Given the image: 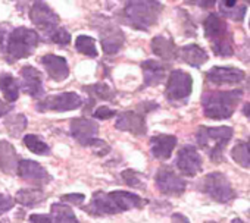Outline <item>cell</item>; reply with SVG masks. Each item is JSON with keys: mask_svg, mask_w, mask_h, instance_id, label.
<instances>
[{"mask_svg": "<svg viewBox=\"0 0 250 223\" xmlns=\"http://www.w3.org/2000/svg\"><path fill=\"white\" fill-rule=\"evenodd\" d=\"M147 204L145 198L137 194H131L128 191H112L103 192L96 191L91 197L88 205L83 207L91 216H107V214H118L131 208H142Z\"/></svg>", "mask_w": 250, "mask_h": 223, "instance_id": "cell-1", "label": "cell"}, {"mask_svg": "<svg viewBox=\"0 0 250 223\" xmlns=\"http://www.w3.org/2000/svg\"><path fill=\"white\" fill-rule=\"evenodd\" d=\"M243 97V90H228V91H206L202 95L203 115L213 121H224L232 116L240 100Z\"/></svg>", "mask_w": 250, "mask_h": 223, "instance_id": "cell-2", "label": "cell"}, {"mask_svg": "<svg viewBox=\"0 0 250 223\" xmlns=\"http://www.w3.org/2000/svg\"><path fill=\"white\" fill-rule=\"evenodd\" d=\"M39 43L40 36L37 34V31L25 27H18L9 33L5 46L2 47V53L9 63H14L31 56Z\"/></svg>", "mask_w": 250, "mask_h": 223, "instance_id": "cell-3", "label": "cell"}, {"mask_svg": "<svg viewBox=\"0 0 250 223\" xmlns=\"http://www.w3.org/2000/svg\"><path fill=\"white\" fill-rule=\"evenodd\" d=\"M232 134L234 130L231 127H199L196 141L199 147L208 153L213 163H221L224 162V151L232 138Z\"/></svg>", "mask_w": 250, "mask_h": 223, "instance_id": "cell-4", "label": "cell"}, {"mask_svg": "<svg viewBox=\"0 0 250 223\" xmlns=\"http://www.w3.org/2000/svg\"><path fill=\"white\" fill-rule=\"evenodd\" d=\"M162 11H164V5L159 2H150V0H145V2H128L122 11V18L125 24L133 27L134 30L149 31V28L158 22Z\"/></svg>", "mask_w": 250, "mask_h": 223, "instance_id": "cell-5", "label": "cell"}, {"mask_svg": "<svg viewBox=\"0 0 250 223\" xmlns=\"http://www.w3.org/2000/svg\"><path fill=\"white\" fill-rule=\"evenodd\" d=\"M203 27H205V37L210 41V49L216 56L229 57L234 55L232 33L229 31L222 17L216 14L208 15L203 22Z\"/></svg>", "mask_w": 250, "mask_h": 223, "instance_id": "cell-6", "label": "cell"}, {"mask_svg": "<svg viewBox=\"0 0 250 223\" xmlns=\"http://www.w3.org/2000/svg\"><path fill=\"white\" fill-rule=\"evenodd\" d=\"M200 191L209 195L212 200L216 203H229L231 200L235 198V191L232 189L229 181L225 178L224 173L221 172H212L208 173L202 181H200Z\"/></svg>", "mask_w": 250, "mask_h": 223, "instance_id": "cell-7", "label": "cell"}, {"mask_svg": "<svg viewBox=\"0 0 250 223\" xmlns=\"http://www.w3.org/2000/svg\"><path fill=\"white\" fill-rule=\"evenodd\" d=\"M191 90H193L191 75L181 69H175L169 74L167 90H165V97L172 104L186 103L191 94Z\"/></svg>", "mask_w": 250, "mask_h": 223, "instance_id": "cell-8", "label": "cell"}, {"mask_svg": "<svg viewBox=\"0 0 250 223\" xmlns=\"http://www.w3.org/2000/svg\"><path fill=\"white\" fill-rule=\"evenodd\" d=\"M80 106H83V98L77 93H61L46 97L44 100H40L36 107L39 112H66V110H75Z\"/></svg>", "mask_w": 250, "mask_h": 223, "instance_id": "cell-9", "label": "cell"}, {"mask_svg": "<svg viewBox=\"0 0 250 223\" xmlns=\"http://www.w3.org/2000/svg\"><path fill=\"white\" fill-rule=\"evenodd\" d=\"M30 19L34 24V27H37L40 31H43L49 37H50V34L53 31H56L59 28V17H58V14L44 2H36L31 6Z\"/></svg>", "mask_w": 250, "mask_h": 223, "instance_id": "cell-10", "label": "cell"}, {"mask_svg": "<svg viewBox=\"0 0 250 223\" xmlns=\"http://www.w3.org/2000/svg\"><path fill=\"white\" fill-rule=\"evenodd\" d=\"M155 182H156L158 189L162 194L174 195V197H180L186 191V186H187L186 181L168 166L159 167V170L155 176Z\"/></svg>", "mask_w": 250, "mask_h": 223, "instance_id": "cell-11", "label": "cell"}, {"mask_svg": "<svg viewBox=\"0 0 250 223\" xmlns=\"http://www.w3.org/2000/svg\"><path fill=\"white\" fill-rule=\"evenodd\" d=\"M17 173L20 175L21 179L28 181L30 184H33L39 188L43 185H47L52 181V176L49 175V172L40 163H37L34 160H27V159L20 160Z\"/></svg>", "mask_w": 250, "mask_h": 223, "instance_id": "cell-12", "label": "cell"}, {"mask_svg": "<svg viewBox=\"0 0 250 223\" xmlns=\"http://www.w3.org/2000/svg\"><path fill=\"white\" fill-rule=\"evenodd\" d=\"M99 36L100 43L103 47V52L106 55H115L125 43V36L122 30H119L116 25H113L109 21H103L102 25H99Z\"/></svg>", "mask_w": 250, "mask_h": 223, "instance_id": "cell-13", "label": "cell"}, {"mask_svg": "<svg viewBox=\"0 0 250 223\" xmlns=\"http://www.w3.org/2000/svg\"><path fill=\"white\" fill-rule=\"evenodd\" d=\"M246 78V74L238 68L213 66L206 72V79L215 85H237Z\"/></svg>", "mask_w": 250, "mask_h": 223, "instance_id": "cell-14", "label": "cell"}, {"mask_svg": "<svg viewBox=\"0 0 250 223\" xmlns=\"http://www.w3.org/2000/svg\"><path fill=\"white\" fill-rule=\"evenodd\" d=\"M177 167L186 176H196L202 170V157L196 147L186 146L177 154Z\"/></svg>", "mask_w": 250, "mask_h": 223, "instance_id": "cell-15", "label": "cell"}, {"mask_svg": "<svg viewBox=\"0 0 250 223\" xmlns=\"http://www.w3.org/2000/svg\"><path fill=\"white\" fill-rule=\"evenodd\" d=\"M115 127L119 131L131 132L136 137H142L147 132L145 115L140 113V112H122V113L118 115Z\"/></svg>", "mask_w": 250, "mask_h": 223, "instance_id": "cell-16", "label": "cell"}, {"mask_svg": "<svg viewBox=\"0 0 250 223\" xmlns=\"http://www.w3.org/2000/svg\"><path fill=\"white\" fill-rule=\"evenodd\" d=\"M71 135L84 147L88 146V143L99 134V125L94 121L85 119V118H75L71 121Z\"/></svg>", "mask_w": 250, "mask_h": 223, "instance_id": "cell-17", "label": "cell"}, {"mask_svg": "<svg viewBox=\"0 0 250 223\" xmlns=\"http://www.w3.org/2000/svg\"><path fill=\"white\" fill-rule=\"evenodd\" d=\"M21 75V84H22V90L25 94L39 98L43 94V78H42V72L34 68V66H24L20 71Z\"/></svg>", "mask_w": 250, "mask_h": 223, "instance_id": "cell-18", "label": "cell"}, {"mask_svg": "<svg viewBox=\"0 0 250 223\" xmlns=\"http://www.w3.org/2000/svg\"><path fill=\"white\" fill-rule=\"evenodd\" d=\"M42 65L44 66L47 75L50 79L56 81V82H62L68 78L69 75V68H68V62L65 57L62 56H56V55H44L42 57Z\"/></svg>", "mask_w": 250, "mask_h": 223, "instance_id": "cell-19", "label": "cell"}, {"mask_svg": "<svg viewBox=\"0 0 250 223\" xmlns=\"http://www.w3.org/2000/svg\"><path fill=\"white\" fill-rule=\"evenodd\" d=\"M177 146V137L168 134H159L150 138V151L153 157L159 160H167L171 157Z\"/></svg>", "mask_w": 250, "mask_h": 223, "instance_id": "cell-20", "label": "cell"}, {"mask_svg": "<svg viewBox=\"0 0 250 223\" xmlns=\"http://www.w3.org/2000/svg\"><path fill=\"white\" fill-rule=\"evenodd\" d=\"M142 71L145 76V84L143 87H153L161 84L165 79L167 75V66L158 60H145L142 63Z\"/></svg>", "mask_w": 250, "mask_h": 223, "instance_id": "cell-21", "label": "cell"}, {"mask_svg": "<svg viewBox=\"0 0 250 223\" xmlns=\"http://www.w3.org/2000/svg\"><path fill=\"white\" fill-rule=\"evenodd\" d=\"M152 52L167 62L175 60L178 57V47L175 46L172 38L165 36H156L152 40Z\"/></svg>", "mask_w": 250, "mask_h": 223, "instance_id": "cell-22", "label": "cell"}, {"mask_svg": "<svg viewBox=\"0 0 250 223\" xmlns=\"http://www.w3.org/2000/svg\"><path fill=\"white\" fill-rule=\"evenodd\" d=\"M18 163H20V159H18L15 147L5 140L0 141V170L11 175L17 172Z\"/></svg>", "mask_w": 250, "mask_h": 223, "instance_id": "cell-23", "label": "cell"}, {"mask_svg": "<svg viewBox=\"0 0 250 223\" xmlns=\"http://www.w3.org/2000/svg\"><path fill=\"white\" fill-rule=\"evenodd\" d=\"M178 56L181 57L183 62H186L187 65H190L193 68H200L203 63H206L209 60L208 53L197 44H187V46L181 47L178 50Z\"/></svg>", "mask_w": 250, "mask_h": 223, "instance_id": "cell-24", "label": "cell"}, {"mask_svg": "<svg viewBox=\"0 0 250 223\" xmlns=\"http://www.w3.org/2000/svg\"><path fill=\"white\" fill-rule=\"evenodd\" d=\"M44 200L46 194L40 188H22L15 195V201L25 207H37Z\"/></svg>", "mask_w": 250, "mask_h": 223, "instance_id": "cell-25", "label": "cell"}, {"mask_svg": "<svg viewBox=\"0 0 250 223\" xmlns=\"http://www.w3.org/2000/svg\"><path fill=\"white\" fill-rule=\"evenodd\" d=\"M20 88V82L17 81V78H14V75L6 72L0 74V91H2L5 100H8V103H14L18 100Z\"/></svg>", "mask_w": 250, "mask_h": 223, "instance_id": "cell-26", "label": "cell"}, {"mask_svg": "<svg viewBox=\"0 0 250 223\" xmlns=\"http://www.w3.org/2000/svg\"><path fill=\"white\" fill-rule=\"evenodd\" d=\"M247 6L244 3H238L235 0H227V2H219V12L224 18H229L235 22L243 21L246 15Z\"/></svg>", "mask_w": 250, "mask_h": 223, "instance_id": "cell-27", "label": "cell"}, {"mask_svg": "<svg viewBox=\"0 0 250 223\" xmlns=\"http://www.w3.org/2000/svg\"><path fill=\"white\" fill-rule=\"evenodd\" d=\"M50 217L55 223H81L72 208L63 203H53L50 208Z\"/></svg>", "mask_w": 250, "mask_h": 223, "instance_id": "cell-28", "label": "cell"}, {"mask_svg": "<svg viewBox=\"0 0 250 223\" xmlns=\"http://www.w3.org/2000/svg\"><path fill=\"white\" fill-rule=\"evenodd\" d=\"M83 90H85V93L90 94V100H96V101H113L116 93L112 87H109L104 82H97L93 85H87Z\"/></svg>", "mask_w": 250, "mask_h": 223, "instance_id": "cell-29", "label": "cell"}, {"mask_svg": "<svg viewBox=\"0 0 250 223\" xmlns=\"http://www.w3.org/2000/svg\"><path fill=\"white\" fill-rule=\"evenodd\" d=\"M231 157L238 166L250 169V147L247 143L238 141L231 150Z\"/></svg>", "mask_w": 250, "mask_h": 223, "instance_id": "cell-30", "label": "cell"}, {"mask_svg": "<svg viewBox=\"0 0 250 223\" xmlns=\"http://www.w3.org/2000/svg\"><path fill=\"white\" fill-rule=\"evenodd\" d=\"M27 118L24 116V115H21V113H18V115H12V116H9L6 121H5V127H6V130H8V132H9V135L11 137H14V138H18L20 135H22V132L25 131V128H27Z\"/></svg>", "mask_w": 250, "mask_h": 223, "instance_id": "cell-31", "label": "cell"}, {"mask_svg": "<svg viewBox=\"0 0 250 223\" xmlns=\"http://www.w3.org/2000/svg\"><path fill=\"white\" fill-rule=\"evenodd\" d=\"M24 146L34 154H40V156H44V154H49L50 153V147L39 137V135H34V134H28L24 137L22 140Z\"/></svg>", "mask_w": 250, "mask_h": 223, "instance_id": "cell-32", "label": "cell"}, {"mask_svg": "<svg viewBox=\"0 0 250 223\" xmlns=\"http://www.w3.org/2000/svg\"><path fill=\"white\" fill-rule=\"evenodd\" d=\"M75 49L81 55H85L88 57H97L99 56V52L96 47V40L93 37H88V36H78L75 40Z\"/></svg>", "mask_w": 250, "mask_h": 223, "instance_id": "cell-33", "label": "cell"}, {"mask_svg": "<svg viewBox=\"0 0 250 223\" xmlns=\"http://www.w3.org/2000/svg\"><path fill=\"white\" fill-rule=\"evenodd\" d=\"M122 179L125 181L128 186L131 188H137V189H146V182H145V176L136 170H131V169H127L122 172Z\"/></svg>", "mask_w": 250, "mask_h": 223, "instance_id": "cell-34", "label": "cell"}, {"mask_svg": "<svg viewBox=\"0 0 250 223\" xmlns=\"http://www.w3.org/2000/svg\"><path fill=\"white\" fill-rule=\"evenodd\" d=\"M55 44L59 46H68L71 43V34L65 30V28H58L56 31H53L49 37Z\"/></svg>", "mask_w": 250, "mask_h": 223, "instance_id": "cell-35", "label": "cell"}, {"mask_svg": "<svg viewBox=\"0 0 250 223\" xmlns=\"http://www.w3.org/2000/svg\"><path fill=\"white\" fill-rule=\"evenodd\" d=\"M87 147L94 149V151H96V154H97V156H104L106 153H109V151H110L109 144H106L103 140H99V138L91 140V141L88 143V146H87Z\"/></svg>", "mask_w": 250, "mask_h": 223, "instance_id": "cell-36", "label": "cell"}, {"mask_svg": "<svg viewBox=\"0 0 250 223\" xmlns=\"http://www.w3.org/2000/svg\"><path fill=\"white\" fill-rule=\"evenodd\" d=\"M115 115H116V112L112 110V109H109L107 106H100V107H97V109L93 112V116H94L96 119H100V121L110 119V118H113Z\"/></svg>", "mask_w": 250, "mask_h": 223, "instance_id": "cell-37", "label": "cell"}, {"mask_svg": "<svg viewBox=\"0 0 250 223\" xmlns=\"http://www.w3.org/2000/svg\"><path fill=\"white\" fill-rule=\"evenodd\" d=\"M14 204H15V200L11 195L0 192V214L9 211L14 207Z\"/></svg>", "mask_w": 250, "mask_h": 223, "instance_id": "cell-38", "label": "cell"}, {"mask_svg": "<svg viewBox=\"0 0 250 223\" xmlns=\"http://www.w3.org/2000/svg\"><path fill=\"white\" fill-rule=\"evenodd\" d=\"M84 194H66L62 197V201L65 203H72L74 205H81L84 201Z\"/></svg>", "mask_w": 250, "mask_h": 223, "instance_id": "cell-39", "label": "cell"}, {"mask_svg": "<svg viewBox=\"0 0 250 223\" xmlns=\"http://www.w3.org/2000/svg\"><path fill=\"white\" fill-rule=\"evenodd\" d=\"M30 223H52V217L49 214H31Z\"/></svg>", "mask_w": 250, "mask_h": 223, "instance_id": "cell-40", "label": "cell"}, {"mask_svg": "<svg viewBox=\"0 0 250 223\" xmlns=\"http://www.w3.org/2000/svg\"><path fill=\"white\" fill-rule=\"evenodd\" d=\"M240 59L244 60V62H250V40H246V44L241 46Z\"/></svg>", "mask_w": 250, "mask_h": 223, "instance_id": "cell-41", "label": "cell"}, {"mask_svg": "<svg viewBox=\"0 0 250 223\" xmlns=\"http://www.w3.org/2000/svg\"><path fill=\"white\" fill-rule=\"evenodd\" d=\"M8 28V25H2L0 24V49H2L3 46H5V41H6V38H8V36H9V30H6Z\"/></svg>", "mask_w": 250, "mask_h": 223, "instance_id": "cell-42", "label": "cell"}, {"mask_svg": "<svg viewBox=\"0 0 250 223\" xmlns=\"http://www.w3.org/2000/svg\"><path fill=\"white\" fill-rule=\"evenodd\" d=\"M9 112H12V104L5 103L2 98H0V118L5 116V115H8Z\"/></svg>", "mask_w": 250, "mask_h": 223, "instance_id": "cell-43", "label": "cell"}, {"mask_svg": "<svg viewBox=\"0 0 250 223\" xmlns=\"http://www.w3.org/2000/svg\"><path fill=\"white\" fill-rule=\"evenodd\" d=\"M171 223H190V220L181 213H174L171 217Z\"/></svg>", "mask_w": 250, "mask_h": 223, "instance_id": "cell-44", "label": "cell"}, {"mask_svg": "<svg viewBox=\"0 0 250 223\" xmlns=\"http://www.w3.org/2000/svg\"><path fill=\"white\" fill-rule=\"evenodd\" d=\"M243 115H244L246 118L250 119V103H246V104L243 106Z\"/></svg>", "mask_w": 250, "mask_h": 223, "instance_id": "cell-45", "label": "cell"}, {"mask_svg": "<svg viewBox=\"0 0 250 223\" xmlns=\"http://www.w3.org/2000/svg\"><path fill=\"white\" fill-rule=\"evenodd\" d=\"M232 223H246V222H243L241 219H234V220H232Z\"/></svg>", "mask_w": 250, "mask_h": 223, "instance_id": "cell-46", "label": "cell"}, {"mask_svg": "<svg viewBox=\"0 0 250 223\" xmlns=\"http://www.w3.org/2000/svg\"><path fill=\"white\" fill-rule=\"evenodd\" d=\"M205 223H216V222H205Z\"/></svg>", "mask_w": 250, "mask_h": 223, "instance_id": "cell-47", "label": "cell"}, {"mask_svg": "<svg viewBox=\"0 0 250 223\" xmlns=\"http://www.w3.org/2000/svg\"><path fill=\"white\" fill-rule=\"evenodd\" d=\"M247 144H249V147H250V138H249V141H247Z\"/></svg>", "mask_w": 250, "mask_h": 223, "instance_id": "cell-48", "label": "cell"}, {"mask_svg": "<svg viewBox=\"0 0 250 223\" xmlns=\"http://www.w3.org/2000/svg\"><path fill=\"white\" fill-rule=\"evenodd\" d=\"M249 27H250V21H249Z\"/></svg>", "mask_w": 250, "mask_h": 223, "instance_id": "cell-49", "label": "cell"}]
</instances>
